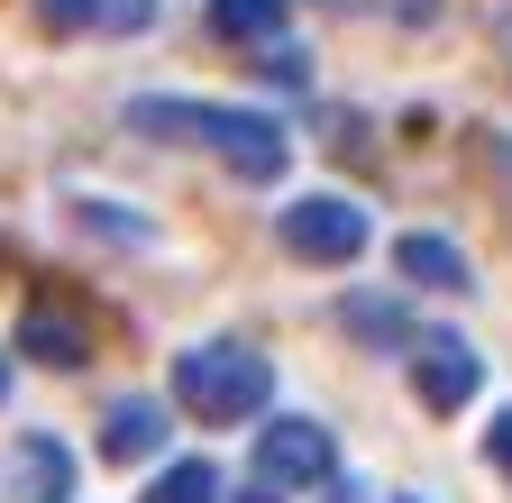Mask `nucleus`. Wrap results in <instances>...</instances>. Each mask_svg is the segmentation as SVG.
Listing matches in <instances>:
<instances>
[{"label":"nucleus","instance_id":"f257e3e1","mask_svg":"<svg viewBox=\"0 0 512 503\" xmlns=\"http://www.w3.org/2000/svg\"><path fill=\"white\" fill-rule=\"evenodd\" d=\"M128 129L156 138V147H211L238 183H284L293 138L275 129L266 110H238V101H192V92H138L128 101Z\"/></svg>","mask_w":512,"mask_h":503},{"label":"nucleus","instance_id":"f03ea898","mask_svg":"<svg viewBox=\"0 0 512 503\" xmlns=\"http://www.w3.org/2000/svg\"><path fill=\"white\" fill-rule=\"evenodd\" d=\"M266 403H275V366H266V348H247V339H202V348L174 357V412L229 430V421H256Z\"/></svg>","mask_w":512,"mask_h":503},{"label":"nucleus","instance_id":"7ed1b4c3","mask_svg":"<svg viewBox=\"0 0 512 503\" xmlns=\"http://www.w3.org/2000/svg\"><path fill=\"white\" fill-rule=\"evenodd\" d=\"M256 476H266L275 494H320V485L339 476V439H330V421L275 412L266 430H256Z\"/></svg>","mask_w":512,"mask_h":503},{"label":"nucleus","instance_id":"20e7f679","mask_svg":"<svg viewBox=\"0 0 512 503\" xmlns=\"http://www.w3.org/2000/svg\"><path fill=\"white\" fill-rule=\"evenodd\" d=\"M275 238H284V257H302V266H357L375 229H366V211L348 193H302V202H284Z\"/></svg>","mask_w":512,"mask_h":503},{"label":"nucleus","instance_id":"39448f33","mask_svg":"<svg viewBox=\"0 0 512 503\" xmlns=\"http://www.w3.org/2000/svg\"><path fill=\"white\" fill-rule=\"evenodd\" d=\"M412 394H421V412L458 421V412L485 394V348L458 339V330H421V339H412Z\"/></svg>","mask_w":512,"mask_h":503},{"label":"nucleus","instance_id":"423d86ee","mask_svg":"<svg viewBox=\"0 0 512 503\" xmlns=\"http://www.w3.org/2000/svg\"><path fill=\"white\" fill-rule=\"evenodd\" d=\"M0 485H10V503H64L74 494V449H64L55 430H28V439H10V458H0Z\"/></svg>","mask_w":512,"mask_h":503},{"label":"nucleus","instance_id":"0eeeda50","mask_svg":"<svg viewBox=\"0 0 512 503\" xmlns=\"http://www.w3.org/2000/svg\"><path fill=\"white\" fill-rule=\"evenodd\" d=\"M19 348L37 366H64V375H74V366H92V321H83L74 302H28L19 311Z\"/></svg>","mask_w":512,"mask_h":503},{"label":"nucleus","instance_id":"6e6552de","mask_svg":"<svg viewBox=\"0 0 512 503\" xmlns=\"http://www.w3.org/2000/svg\"><path fill=\"white\" fill-rule=\"evenodd\" d=\"M165 430H174V421H165V403L119 394V403L101 412V458H110V467H147V458L165 449Z\"/></svg>","mask_w":512,"mask_h":503},{"label":"nucleus","instance_id":"1a4fd4ad","mask_svg":"<svg viewBox=\"0 0 512 503\" xmlns=\"http://www.w3.org/2000/svg\"><path fill=\"white\" fill-rule=\"evenodd\" d=\"M394 266H403L421 293H476L467 247H458V238H439V229H403V238H394Z\"/></svg>","mask_w":512,"mask_h":503},{"label":"nucleus","instance_id":"9d476101","mask_svg":"<svg viewBox=\"0 0 512 503\" xmlns=\"http://www.w3.org/2000/svg\"><path fill=\"white\" fill-rule=\"evenodd\" d=\"M339 330H348L357 348H412V339H421L412 311H403L394 293H348V302H339Z\"/></svg>","mask_w":512,"mask_h":503},{"label":"nucleus","instance_id":"9b49d317","mask_svg":"<svg viewBox=\"0 0 512 503\" xmlns=\"http://www.w3.org/2000/svg\"><path fill=\"white\" fill-rule=\"evenodd\" d=\"M211 37L220 46H284V0H211Z\"/></svg>","mask_w":512,"mask_h":503},{"label":"nucleus","instance_id":"f8f14e48","mask_svg":"<svg viewBox=\"0 0 512 503\" xmlns=\"http://www.w3.org/2000/svg\"><path fill=\"white\" fill-rule=\"evenodd\" d=\"M147 503H220V467L211 458H174V467H156Z\"/></svg>","mask_w":512,"mask_h":503},{"label":"nucleus","instance_id":"ddd939ff","mask_svg":"<svg viewBox=\"0 0 512 503\" xmlns=\"http://www.w3.org/2000/svg\"><path fill=\"white\" fill-rule=\"evenodd\" d=\"M28 10H37L46 37H83V28H101V0H28Z\"/></svg>","mask_w":512,"mask_h":503},{"label":"nucleus","instance_id":"4468645a","mask_svg":"<svg viewBox=\"0 0 512 503\" xmlns=\"http://www.w3.org/2000/svg\"><path fill=\"white\" fill-rule=\"evenodd\" d=\"M256 74H266V83H293V92L311 83V65H302L293 46H266V55H256Z\"/></svg>","mask_w":512,"mask_h":503},{"label":"nucleus","instance_id":"2eb2a0df","mask_svg":"<svg viewBox=\"0 0 512 503\" xmlns=\"http://www.w3.org/2000/svg\"><path fill=\"white\" fill-rule=\"evenodd\" d=\"M74 220L101 229V238H147V220H119V211H101V202H74Z\"/></svg>","mask_w":512,"mask_h":503},{"label":"nucleus","instance_id":"dca6fc26","mask_svg":"<svg viewBox=\"0 0 512 503\" xmlns=\"http://www.w3.org/2000/svg\"><path fill=\"white\" fill-rule=\"evenodd\" d=\"M101 19H110V28H147L156 0H101Z\"/></svg>","mask_w":512,"mask_h":503},{"label":"nucleus","instance_id":"f3484780","mask_svg":"<svg viewBox=\"0 0 512 503\" xmlns=\"http://www.w3.org/2000/svg\"><path fill=\"white\" fill-rule=\"evenodd\" d=\"M485 458H494V467L512 476V412H494V430H485Z\"/></svg>","mask_w":512,"mask_h":503},{"label":"nucleus","instance_id":"a211bd4d","mask_svg":"<svg viewBox=\"0 0 512 503\" xmlns=\"http://www.w3.org/2000/svg\"><path fill=\"white\" fill-rule=\"evenodd\" d=\"M476 156H485V165H494V174L512 183V138H494V129H485V138H476Z\"/></svg>","mask_w":512,"mask_h":503},{"label":"nucleus","instance_id":"6ab92c4d","mask_svg":"<svg viewBox=\"0 0 512 503\" xmlns=\"http://www.w3.org/2000/svg\"><path fill=\"white\" fill-rule=\"evenodd\" d=\"M394 19H439V0H384Z\"/></svg>","mask_w":512,"mask_h":503},{"label":"nucleus","instance_id":"aec40b11","mask_svg":"<svg viewBox=\"0 0 512 503\" xmlns=\"http://www.w3.org/2000/svg\"><path fill=\"white\" fill-rule=\"evenodd\" d=\"M0 394H10V357H0Z\"/></svg>","mask_w":512,"mask_h":503},{"label":"nucleus","instance_id":"412c9836","mask_svg":"<svg viewBox=\"0 0 512 503\" xmlns=\"http://www.w3.org/2000/svg\"><path fill=\"white\" fill-rule=\"evenodd\" d=\"M394 503H412V494H394Z\"/></svg>","mask_w":512,"mask_h":503}]
</instances>
